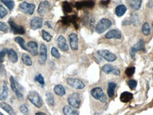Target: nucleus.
Here are the masks:
<instances>
[{"mask_svg": "<svg viewBox=\"0 0 153 115\" xmlns=\"http://www.w3.org/2000/svg\"><path fill=\"white\" fill-rule=\"evenodd\" d=\"M112 25V22L109 19L103 18L95 26V31L97 34H102L106 31Z\"/></svg>", "mask_w": 153, "mask_h": 115, "instance_id": "1", "label": "nucleus"}, {"mask_svg": "<svg viewBox=\"0 0 153 115\" xmlns=\"http://www.w3.org/2000/svg\"><path fill=\"white\" fill-rule=\"evenodd\" d=\"M28 99L37 108H41L43 106V100L40 95L36 91H31L28 93Z\"/></svg>", "mask_w": 153, "mask_h": 115, "instance_id": "2", "label": "nucleus"}, {"mask_svg": "<svg viewBox=\"0 0 153 115\" xmlns=\"http://www.w3.org/2000/svg\"><path fill=\"white\" fill-rule=\"evenodd\" d=\"M91 95H92V96L94 99L100 101L101 102H106V99H107V97H106V95H105L104 91L99 87L93 88L91 90Z\"/></svg>", "mask_w": 153, "mask_h": 115, "instance_id": "3", "label": "nucleus"}, {"mask_svg": "<svg viewBox=\"0 0 153 115\" xmlns=\"http://www.w3.org/2000/svg\"><path fill=\"white\" fill-rule=\"evenodd\" d=\"M67 83L69 86L72 87L73 88L76 90H82L85 87V85L82 80L77 78H67Z\"/></svg>", "mask_w": 153, "mask_h": 115, "instance_id": "4", "label": "nucleus"}, {"mask_svg": "<svg viewBox=\"0 0 153 115\" xmlns=\"http://www.w3.org/2000/svg\"><path fill=\"white\" fill-rule=\"evenodd\" d=\"M68 102L69 105L75 109H78L80 107L81 99L80 96L78 93H73L70 95L68 98Z\"/></svg>", "mask_w": 153, "mask_h": 115, "instance_id": "5", "label": "nucleus"}, {"mask_svg": "<svg viewBox=\"0 0 153 115\" xmlns=\"http://www.w3.org/2000/svg\"><path fill=\"white\" fill-rule=\"evenodd\" d=\"M97 54L99 56H101V58H103L108 62H113L117 59L116 55L110 52L108 50H99L97 51Z\"/></svg>", "mask_w": 153, "mask_h": 115, "instance_id": "6", "label": "nucleus"}, {"mask_svg": "<svg viewBox=\"0 0 153 115\" xmlns=\"http://www.w3.org/2000/svg\"><path fill=\"white\" fill-rule=\"evenodd\" d=\"M35 5L33 4L26 2V1H23L21 4H19V9L23 12L28 14L29 15H32L35 11Z\"/></svg>", "mask_w": 153, "mask_h": 115, "instance_id": "7", "label": "nucleus"}, {"mask_svg": "<svg viewBox=\"0 0 153 115\" xmlns=\"http://www.w3.org/2000/svg\"><path fill=\"white\" fill-rule=\"evenodd\" d=\"M144 48H145V43H144L143 40L140 39L139 40L135 45H133L131 47V49H130V54L131 58H135V54L137 51H143Z\"/></svg>", "mask_w": 153, "mask_h": 115, "instance_id": "8", "label": "nucleus"}, {"mask_svg": "<svg viewBox=\"0 0 153 115\" xmlns=\"http://www.w3.org/2000/svg\"><path fill=\"white\" fill-rule=\"evenodd\" d=\"M95 5V1L94 0H84V1H77L75 3V7L77 9H82L83 8L92 9Z\"/></svg>", "mask_w": 153, "mask_h": 115, "instance_id": "9", "label": "nucleus"}, {"mask_svg": "<svg viewBox=\"0 0 153 115\" xmlns=\"http://www.w3.org/2000/svg\"><path fill=\"white\" fill-rule=\"evenodd\" d=\"M9 24L10 28L14 34H24L26 33V31L24 28L22 26H19L16 24L12 19L9 20Z\"/></svg>", "mask_w": 153, "mask_h": 115, "instance_id": "10", "label": "nucleus"}, {"mask_svg": "<svg viewBox=\"0 0 153 115\" xmlns=\"http://www.w3.org/2000/svg\"><path fill=\"white\" fill-rule=\"evenodd\" d=\"M50 8H51V4H50L49 1L47 0H44V1H41L39 4L38 8V13L41 16H43L46 13L48 12Z\"/></svg>", "mask_w": 153, "mask_h": 115, "instance_id": "11", "label": "nucleus"}, {"mask_svg": "<svg viewBox=\"0 0 153 115\" xmlns=\"http://www.w3.org/2000/svg\"><path fill=\"white\" fill-rule=\"evenodd\" d=\"M101 70H102V71L104 73H106V74H113L114 75H116V76L119 75L120 73H121V72H120V70L118 68L110 64L104 65L101 68Z\"/></svg>", "mask_w": 153, "mask_h": 115, "instance_id": "12", "label": "nucleus"}, {"mask_svg": "<svg viewBox=\"0 0 153 115\" xmlns=\"http://www.w3.org/2000/svg\"><path fill=\"white\" fill-rule=\"evenodd\" d=\"M9 81H10V85H11V90L14 92V93L16 95V96L18 97L19 99H22L23 97V94L20 92V90H19L18 87H17L16 80H15L13 76H10L9 78Z\"/></svg>", "mask_w": 153, "mask_h": 115, "instance_id": "13", "label": "nucleus"}, {"mask_svg": "<svg viewBox=\"0 0 153 115\" xmlns=\"http://www.w3.org/2000/svg\"><path fill=\"white\" fill-rule=\"evenodd\" d=\"M70 45L73 51H77L79 49V39L76 34L72 33L69 35Z\"/></svg>", "mask_w": 153, "mask_h": 115, "instance_id": "14", "label": "nucleus"}, {"mask_svg": "<svg viewBox=\"0 0 153 115\" xmlns=\"http://www.w3.org/2000/svg\"><path fill=\"white\" fill-rule=\"evenodd\" d=\"M47 47L44 44H42L41 45L40 47V57L38 59V63H40V65H44L46 63V60H47Z\"/></svg>", "mask_w": 153, "mask_h": 115, "instance_id": "15", "label": "nucleus"}, {"mask_svg": "<svg viewBox=\"0 0 153 115\" xmlns=\"http://www.w3.org/2000/svg\"><path fill=\"white\" fill-rule=\"evenodd\" d=\"M43 24V19L41 17H34L31 19L30 22L31 28L33 30H37V29L42 28Z\"/></svg>", "mask_w": 153, "mask_h": 115, "instance_id": "16", "label": "nucleus"}, {"mask_svg": "<svg viewBox=\"0 0 153 115\" xmlns=\"http://www.w3.org/2000/svg\"><path fill=\"white\" fill-rule=\"evenodd\" d=\"M57 44L59 49L61 51H64V52H67L69 50V46L68 43H67L66 39L63 36L60 35L59 37L57 39Z\"/></svg>", "mask_w": 153, "mask_h": 115, "instance_id": "17", "label": "nucleus"}, {"mask_svg": "<svg viewBox=\"0 0 153 115\" xmlns=\"http://www.w3.org/2000/svg\"><path fill=\"white\" fill-rule=\"evenodd\" d=\"M26 46L28 51L33 56H37L38 55V44L36 41H29Z\"/></svg>", "mask_w": 153, "mask_h": 115, "instance_id": "18", "label": "nucleus"}, {"mask_svg": "<svg viewBox=\"0 0 153 115\" xmlns=\"http://www.w3.org/2000/svg\"><path fill=\"white\" fill-rule=\"evenodd\" d=\"M122 34L118 29H113L106 34L105 38L107 39H121Z\"/></svg>", "mask_w": 153, "mask_h": 115, "instance_id": "19", "label": "nucleus"}, {"mask_svg": "<svg viewBox=\"0 0 153 115\" xmlns=\"http://www.w3.org/2000/svg\"><path fill=\"white\" fill-rule=\"evenodd\" d=\"M7 56L9 61L11 62L12 63H16V62L18 61L19 60L18 54H17V53L14 49L8 50Z\"/></svg>", "mask_w": 153, "mask_h": 115, "instance_id": "20", "label": "nucleus"}, {"mask_svg": "<svg viewBox=\"0 0 153 115\" xmlns=\"http://www.w3.org/2000/svg\"><path fill=\"white\" fill-rule=\"evenodd\" d=\"M128 3L132 9L137 11V10L140 9L141 7L142 0H128Z\"/></svg>", "mask_w": 153, "mask_h": 115, "instance_id": "21", "label": "nucleus"}, {"mask_svg": "<svg viewBox=\"0 0 153 115\" xmlns=\"http://www.w3.org/2000/svg\"><path fill=\"white\" fill-rule=\"evenodd\" d=\"M63 111L65 115H79V112L75 109V108L70 105L65 106L63 109Z\"/></svg>", "mask_w": 153, "mask_h": 115, "instance_id": "22", "label": "nucleus"}, {"mask_svg": "<svg viewBox=\"0 0 153 115\" xmlns=\"http://www.w3.org/2000/svg\"><path fill=\"white\" fill-rule=\"evenodd\" d=\"M133 97V95L131 92H123L120 96V100L123 103H127L130 102Z\"/></svg>", "mask_w": 153, "mask_h": 115, "instance_id": "23", "label": "nucleus"}, {"mask_svg": "<svg viewBox=\"0 0 153 115\" xmlns=\"http://www.w3.org/2000/svg\"><path fill=\"white\" fill-rule=\"evenodd\" d=\"M0 107L2 109H4V110L6 111V112H7L9 115H16V113H15L13 108L11 107L9 104H8L7 103L4 102H1L0 103Z\"/></svg>", "mask_w": 153, "mask_h": 115, "instance_id": "24", "label": "nucleus"}, {"mask_svg": "<svg viewBox=\"0 0 153 115\" xmlns=\"http://www.w3.org/2000/svg\"><path fill=\"white\" fill-rule=\"evenodd\" d=\"M116 83L113 82H110L108 84V88H107V93L108 95L110 98H112V97L115 95V90L116 88Z\"/></svg>", "mask_w": 153, "mask_h": 115, "instance_id": "25", "label": "nucleus"}, {"mask_svg": "<svg viewBox=\"0 0 153 115\" xmlns=\"http://www.w3.org/2000/svg\"><path fill=\"white\" fill-rule=\"evenodd\" d=\"M127 11V7L124 4H120L116 6V9H115V14L117 16L121 17L125 14Z\"/></svg>", "mask_w": 153, "mask_h": 115, "instance_id": "26", "label": "nucleus"}, {"mask_svg": "<svg viewBox=\"0 0 153 115\" xmlns=\"http://www.w3.org/2000/svg\"><path fill=\"white\" fill-rule=\"evenodd\" d=\"M54 92L56 93V95H57L59 97H63L65 95V87L63 86L62 85H57L54 87Z\"/></svg>", "mask_w": 153, "mask_h": 115, "instance_id": "27", "label": "nucleus"}, {"mask_svg": "<svg viewBox=\"0 0 153 115\" xmlns=\"http://www.w3.org/2000/svg\"><path fill=\"white\" fill-rule=\"evenodd\" d=\"M21 61H22V62H23V64L26 65V66H32V64H33L31 58V57L28 56V54H25V53H23V54H22Z\"/></svg>", "mask_w": 153, "mask_h": 115, "instance_id": "28", "label": "nucleus"}, {"mask_svg": "<svg viewBox=\"0 0 153 115\" xmlns=\"http://www.w3.org/2000/svg\"><path fill=\"white\" fill-rule=\"evenodd\" d=\"M8 94H9V89L7 87V85H6V82H4L3 84V87H2V92L0 95V100L3 101L5 100L8 97Z\"/></svg>", "mask_w": 153, "mask_h": 115, "instance_id": "29", "label": "nucleus"}, {"mask_svg": "<svg viewBox=\"0 0 153 115\" xmlns=\"http://www.w3.org/2000/svg\"><path fill=\"white\" fill-rule=\"evenodd\" d=\"M14 41H16L17 44L20 46V47L22 49H23L24 51H28V49H27V46L26 45V43L24 39H23L22 37L21 36H16L15 37Z\"/></svg>", "mask_w": 153, "mask_h": 115, "instance_id": "30", "label": "nucleus"}, {"mask_svg": "<svg viewBox=\"0 0 153 115\" xmlns=\"http://www.w3.org/2000/svg\"><path fill=\"white\" fill-rule=\"evenodd\" d=\"M62 6H63V10L65 14H68L72 12L73 11V8H72L71 5L70 3L67 1H64L62 4Z\"/></svg>", "mask_w": 153, "mask_h": 115, "instance_id": "31", "label": "nucleus"}, {"mask_svg": "<svg viewBox=\"0 0 153 115\" xmlns=\"http://www.w3.org/2000/svg\"><path fill=\"white\" fill-rule=\"evenodd\" d=\"M142 32L145 36H148L151 33L150 26L147 22H145L142 27Z\"/></svg>", "mask_w": 153, "mask_h": 115, "instance_id": "32", "label": "nucleus"}, {"mask_svg": "<svg viewBox=\"0 0 153 115\" xmlns=\"http://www.w3.org/2000/svg\"><path fill=\"white\" fill-rule=\"evenodd\" d=\"M130 22L135 26H138L140 23V17L137 14H133L130 16Z\"/></svg>", "mask_w": 153, "mask_h": 115, "instance_id": "33", "label": "nucleus"}, {"mask_svg": "<svg viewBox=\"0 0 153 115\" xmlns=\"http://www.w3.org/2000/svg\"><path fill=\"white\" fill-rule=\"evenodd\" d=\"M1 1L5 5V6H7V8L9 10H12L14 8L15 4L13 0H1Z\"/></svg>", "mask_w": 153, "mask_h": 115, "instance_id": "34", "label": "nucleus"}, {"mask_svg": "<svg viewBox=\"0 0 153 115\" xmlns=\"http://www.w3.org/2000/svg\"><path fill=\"white\" fill-rule=\"evenodd\" d=\"M46 100H47L48 104L50 106L53 107V106L55 105L54 98H53V96L51 92H47V93H46Z\"/></svg>", "mask_w": 153, "mask_h": 115, "instance_id": "35", "label": "nucleus"}, {"mask_svg": "<svg viewBox=\"0 0 153 115\" xmlns=\"http://www.w3.org/2000/svg\"><path fill=\"white\" fill-rule=\"evenodd\" d=\"M42 38L44 41H47V42H50V41L52 40L53 36L48 31H46L45 30H42Z\"/></svg>", "mask_w": 153, "mask_h": 115, "instance_id": "36", "label": "nucleus"}, {"mask_svg": "<svg viewBox=\"0 0 153 115\" xmlns=\"http://www.w3.org/2000/svg\"><path fill=\"white\" fill-rule=\"evenodd\" d=\"M70 24H73L75 29H78L79 26L77 24V20H78V16L76 15H73V16H70Z\"/></svg>", "mask_w": 153, "mask_h": 115, "instance_id": "37", "label": "nucleus"}, {"mask_svg": "<svg viewBox=\"0 0 153 115\" xmlns=\"http://www.w3.org/2000/svg\"><path fill=\"white\" fill-rule=\"evenodd\" d=\"M135 72V67H129V68H126V70H125V73L128 77H131L134 75Z\"/></svg>", "mask_w": 153, "mask_h": 115, "instance_id": "38", "label": "nucleus"}, {"mask_svg": "<svg viewBox=\"0 0 153 115\" xmlns=\"http://www.w3.org/2000/svg\"><path fill=\"white\" fill-rule=\"evenodd\" d=\"M51 55H52L54 58H57V59H60L61 57L59 51H58V50L57 49L56 47H53L52 49H51Z\"/></svg>", "mask_w": 153, "mask_h": 115, "instance_id": "39", "label": "nucleus"}, {"mask_svg": "<svg viewBox=\"0 0 153 115\" xmlns=\"http://www.w3.org/2000/svg\"><path fill=\"white\" fill-rule=\"evenodd\" d=\"M34 80H35L36 82H38L39 84L41 85H45V80H44V78L43 77V75L41 74H38L35 77V78H34Z\"/></svg>", "mask_w": 153, "mask_h": 115, "instance_id": "40", "label": "nucleus"}, {"mask_svg": "<svg viewBox=\"0 0 153 115\" xmlns=\"http://www.w3.org/2000/svg\"><path fill=\"white\" fill-rule=\"evenodd\" d=\"M8 14L7 10L2 5H0V19L4 18Z\"/></svg>", "mask_w": 153, "mask_h": 115, "instance_id": "41", "label": "nucleus"}, {"mask_svg": "<svg viewBox=\"0 0 153 115\" xmlns=\"http://www.w3.org/2000/svg\"><path fill=\"white\" fill-rule=\"evenodd\" d=\"M127 83H128V85L129 87H130V89H131V90H135V87H137V82L136 80H128Z\"/></svg>", "mask_w": 153, "mask_h": 115, "instance_id": "42", "label": "nucleus"}, {"mask_svg": "<svg viewBox=\"0 0 153 115\" xmlns=\"http://www.w3.org/2000/svg\"><path fill=\"white\" fill-rule=\"evenodd\" d=\"M0 31L4 32V33H7L9 31V26L6 25V24L0 21Z\"/></svg>", "mask_w": 153, "mask_h": 115, "instance_id": "43", "label": "nucleus"}, {"mask_svg": "<svg viewBox=\"0 0 153 115\" xmlns=\"http://www.w3.org/2000/svg\"><path fill=\"white\" fill-rule=\"evenodd\" d=\"M8 50L6 49H4L0 51V63H3L4 60V57L6 56V54H7Z\"/></svg>", "mask_w": 153, "mask_h": 115, "instance_id": "44", "label": "nucleus"}, {"mask_svg": "<svg viewBox=\"0 0 153 115\" xmlns=\"http://www.w3.org/2000/svg\"><path fill=\"white\" fill-rule=\"evenodd\" d=\"M19 110L21 111V112L23 113V114L25 115L28 114V109L26 104H21V105H20Z\"/></svg>", "mask_w": 153, "mask_h": 115, "instance_id": "45", "label": "nucleus"}, {"mask_svg": "<svg viewBox=\"0 0 153 115\" xmlns=\"http://www.w3.org/2000/svg\"><path fill=\"white\" fill-rule=\"evenodd\" d=\"M62 22H63V24L65 25H68L70 24V16H65L62 17Z\"/></svg>", "mask_w": 153, "mask_h": 115, "instance_id": "46", "label": "nucleus"}, {"mask_svg": "<svg viewBox=\"0 0 153 115\" xmlns=\"http://www.w3.org/2000/svg\"><path fill=\"white\" fill-rule=\"evenodd\" d=\"M110 1H111V0H101L100 6H104V7H106V6L109 4Z\"/></svg>", "mask_w": 153, "mask_h": 115, "instance_id": "47", "label": "nucleus"}, {"mask_svg": "<svg viewBox=\"0 0 153 115\" xmlns=\"http://www.w3.org/2000/svg\"><path fill=\"white\" fill-rule=\"evenodd\" d=\"M94 22H95V20H94V18H92L90 20V25L92 29L94 28Z\"/></svg>", "mask_w": 153, "mask_h": 115, "instance_id": "48", "label": "nucleus"}, {"mask_svg": "<svg viewBox=\"0 0 153 115\" xmlns=\"http://www.w3.org/2000/svg\"><path fill=\"white\" fill-rule=\"evenodd\" d=\"M130 24H131V22H130V21H128V20H124L123 21V25H130Z\"/></svg>", "mask_w": 153, "mask_h": 115, "instance_id": "49", "label": "nucleus"}, {"mask_svg": "<svg viewBox=\"0 0 153 115\" xmlns=\"http://www.w3.org/2000/svg\"><path fill=\"white\" fill-rule=\"evenodd\" d=\"M36 115H47V114H46V113L41 112V111H38V112L36 113Z\"/></svg>", "mask_w": 153, "mask_h": 115, "instance_id": "50", "label": "nucleus"}, {"mask_svg": "<svg viewBox=\"0 0 153 115\" xmlns=\"http://www.w3.org/2000/svg\"><path fill=\"white\" fill-rule=\"evenodd\" d=\"M46 24L48 26V28H51V29H52V26L51 25V23H50L49 21H46Z\"/></svg>", "mask_w": 153, "mask_h": 115, "instance_id": "51", "label": "nucleus"}, {"mask_svg": "<svg viewBox=\"0 0 153 115\" xmlns=\"http://www.w3.org/2000/svg\"><path fill=\"white\" fill-rule=\"evenodd\" d=\"M0 115H4V114H3L1 112H0Z\"/></svg>", "mask_w": 153, "mask_h": 115, "instance_id": "52", "label": "nucleus"}, {"mask_svg": "<svg viewBox=\"0 0 153 115\" xmlns=\"http://www.w3.org/2000/svg\"><path fill=\"white\" fill-rule=\"evenodd\" d=\"M19 1H22V0H19Z\"/></svg>", "mask_w": 153, "mask_h": 115, "instance_id": "53", "label": "nucleus"}, {"mask_svg": "<svg viewBox=\"0 0 153 115\" xmlns=\"http://www.w3.org/2000/svg\"><path fill=\"white\" fill-rule=\"evenodd\" d=\"M152 26H153V23H152Z\"/></svg>", "mask_w": 153, "mask_h": 115, "instance_id": "54", "label": "nucleus"}]
</instances>
